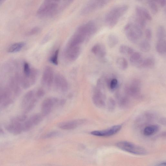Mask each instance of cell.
<instances>
[{
  "label": "cell",
  "instance_id": "cb8c5ba5",
  "mask_svg": "<svg viewBox=\"0 0 166 166\" xmlns=\"http://www.w3.org/2000/svg\"><path fill=\"white\" fill-rule=\"evenodd\" d=\"M110 77L103 76L99 78L97 81V86L98 88L103 90L108 86V81Z\"/></svg>",
  "mask_w": 166,
  "mask_h": 166
},
{
  "label": "cell",
  "instance_id": "83f0119b",
  "mask_svg": "<svg viewBox=\"0 0 166 166\" xmlns=\"http://www.w3.org/2000/svg\"><path fill=\"white\" fill-rule=\"evenodd\" d=\"M118 86V81L117 78L110 77L107 86L109 89L112 91H114L117 88Z\"/></svg>",
  "mask_w": 166,
  "mask_h": 166
},
{
  "label": "cell",
  "instance_id": "836d02e7",
  "mask_svg": "<svg viewBox=\"0 0 166 166\" xmlns=\"http://www.w3.org/2000/svg\"><path fill=\"white\" fill-rule=\"evenodd\" d=\"M31 71V68L28 63L25 62L23 66V76L25 77L28 78L30 75Z\"/></svg>",
  "mask_w": 166,
  "mask_h": 166
},
{
  "label": "cell",
  "instance_id": "4dcf8cb0",
  "mask_svg": "<svg viewBox=\"0 0 166 166\" xmlns=\"http://www.w3.org/2000/svg\"><path fill=\"white\" fill-rule=\"evenodd\" d=\"M117 97L120 106L122 107H126L129 103L128 98L125 96H122L119 93L117 94Z\"/></svg>",
  "mask_w": 166,
  "mask_h": 166
},
{
  "label": "cell",
  "instance_id": "e0dca14e",
  "mask_svg": "<svg viewBox=\"0 0 166 166\" xmlns=\"http://www.w3.org/2000/svg\"><path fill=\"white\" fill-rule=\"evenodd\" d=\"M92 51L95 55L100 58H103L107 54V50L105 47L101 43H98L92 48Z\"/></svg>",
  "mask_w": 166,
  "mask_h": 166
},
{
  "label": "cell",
  "instance_id": "60d3db41",
  "mask_svg": "<svg viewBox=\"0 0 166 166\" xmlns=\"http://www.w3.org/2000/svg\"><path fill=\"white\" fill-rule=\"evenodd\" d=\"M116 105V102L112 98L109 99L108 102V109L110 110H112L115 108Z\"/></svg>",
  "mask_w": 166,
  "mask_h": 166
},
{
  "label": "cell",
  "instance_id": "681fc988",
  "mask_svg": "<svg viewBox=\"0 0 166 166\" xmlns=\"http://www.w3.org/2000/svg\"><path fill=\"white\" fill-rule=\"evenodd\" d=\"M136 1L139 2H141L142 1V0H136Z\"/></svg>",
  "mask_w": 166,
  "mask_h": 166
},
{
  "label": "cell",
  "instance_id": "484cf974",
  "mask_svg": "<svg viewBox=\"0 0 166 166\" xmlns=\"http://www.w3.org/2000/svg\"><path fill=\"white\" fill-rule=\"evenodd\" d=\"M119 51L121 54L128 56H130L134 52L132 48L125 45H121L119 48Z\"/></svg>",
  "mask_w": 166,
  "mask_h": 166
},
{
  "label": "cell",
  "instance_id": "c3c4849f",
  "mask_svg": "<svg viewBox=\"0 0 166 166\" xmlns=\"http://www.w3.org/2000/svg\"><path fill=\"white\" fill-rule=\"evenodd\" d=\"M5 1V0H0V5H1Z\"/></svg>",
  "mask_w": 166,
  "mask_h": 166
},
{
  "label": "cell",
  "instance_id": "ee69618b",
  "mask_svg": "<svg viewBox=\"0 0 166 166\" xmlns=\"http://www.w3.org/2000/svg\"><path fill=\"white\" fill-rule=\"evenodd\" d=\"M45 92L42 89H39L36 93V97L37 98H42L45 95Z\"/></svg>",
  "mask_w": 166,
  "mask_h": 166
},
{
  "label": "cell",
  "instance_id": "9c48e42d",
  "mask_svg": "<svg viewBox=\"0 0 166 166\" xmlns=\"http://www.w3.org/2000/svg\"><path fill=\"white\" fill-rule=\"evenodd\" d=\"M102 90L97 87L94 90L93 101L95 106L99 108H103L106 105V96Z\"/></svg>",
  "mask_w": 166,
  "mask_h": 166
},
{
  "label": "cell",
  "instance_id": "ac0fdd59",
  "mask_svg": "<svg viewBox=\"0 0 166 166\" xmlns=\"http://www.w3.org/2000/svg\"><path fill=\"white\" fill-rule=\"evenodd\" d=\"M130 56L129 60L131 64L138 68L143 59V55L139 52H134Z\"/></svg>",
  "mask_w": 166,
  "mask_h": 166
},
{
  "label": "cell",
  "instance_id": "9a60e30c",
  "mask_svg": "<svg viewBox=\"0 0 166 166\" xmlns=\"http://www.w3.org/2000/svg\"><path fill=\"white\" fill-rule=\"evenodd\" d=\"M81 53V48L79 46L74 47L68 46L66 54L67 58L71 61L75 60Z\"/></svg>",
  "mask_w": 166,
  "mask_h": 166
},
{
  "label": "cell",
  "instance_id": "d6a6232c",
  "mask_svg": "<svg viewBox=\"0 0 166 166\" xmlns=\"http://www.w3.org/2000/svg\"><path fill=\"white\" fill-rule=\"evenodd\" d=\"M37 102V99L33 98L28 105L24 108L23 111L24 114H27L32 111L35 106Z\"/></svg>",
  "mask_w": 166,
  "mask_h": 166
},
{
  "label": "cell",
  "instance_id": "52a82bcc",
  "mask_svg": "<svg viewBox=\"0 0 166 166\" xmlns=\"http://www.w3.org/2000/svg\"><path fill=\"white\" fill-rule=\"evenodd\" d=\"M141 86L140 81L138 79H134L125 86V92L130 97L139 98L141 95Z\"/></svg>",
  "mask_w": 166,
  "mask_h": 166
},
{
  "label": "cell",
  "instance_id": "2e32d148",
  "mask_svg": "<svg viewBox=\"0 0 166 166\" xmlns=\"http://www.w3.org/2000/svg\"><path fill=\"white\" fill-rule=\"evenodd\" d=\"M136 15L146 22L152 20V17L150 13L144 8L137 6L135 8Z\"/></svg>",
  "mask_w": 166,
  "mask_h": 166
},
{
  "label": "cell",
  "instance_id": "277c9868",
  "mask_svg": "<svg viewBox=\"0 0 166 166\" xmlns=\"http://www.w3.org/2000/svg\"><path fill=\"white\" fill-rule=\"evenodd\" d=\"M124 31L127 38L132 43H137L143 36V29L130 22L125 26Z\"/></svg>",
  "mask_w": 166,
  "mask_h": 166
},
{
  "label": "cell",
  "instance_id": "5bb4252c",
  "mask_svg": "<svg viewBox=\"0 0 166 166\" xmlns=\"http://www.w3.org/2000/svg\"><path fill=\"white\" fill-rule=\"evenodd\" d=\"M55 84L57 88L63 92L67 91L68 88V84L66 78L59 74L56 75L54 79Z\"/></svg>",
  "mask_w": 166,
  "mask_h": 166
},
{
  "label": "cell",
  "instance_id": "f35d334b",
  "mask_svg": "<svg viewBox=\"0 0 166 166\" xmlns=\"http://www.w3.org/2000/svg\"><path fill=\"white\" fill-rule=\"evenodd\" d=\"M59 52V49L57 50L55 52L54 56L50 58L51 62L55 65H57L58 64V57Z\"/></svg>",
  "mask_w": 166,
  "mask_h": 166
},
{
  "label": "cell",
  "instance_id": "d6986e66",
  "mask_svg": "<svg viewBox=\"0 0 166 166\" xmlns=\"http://www.w3.org/2000/svg\"><path fill=\"white\" fill-rule=\"evenodd\" d=\"M155 63V60L153 57H150L143 58L138 68H152L154 66Z\"/></svg>",
  "mask_w": 166,
  "mask_h": 166
},
{
  "label": "cell",
  "instance_id": "603a6c76",
  "mask_svg": "<svg viewBox=\"0 0 166 166\" xmlns=\"http://www.w3.org/2000/svg\"><path fill=\"white\" fill-rule=\"evenodd\" d=\"M34 93L33 91L28 92L24 96L22 101L21 106L22 108H24L33 98Z\"/></svg>",
  "mask_w": 166,
  "mask_h": 166
},
{
  "label": "cell",
  "instance_id": "7402d4cb",
  "mask_svg": "<svg viewBox=\"0 0 166 166\" xmlns=\"http://www.w3.org/2000/svg\"><path fill=\"white\" fill-rule=\"evenodd\" d=\"M24 42H20L14 43L8 48V53H15L20 51L25 45Z\"/></svg>",
  "mask_w": 166,
  "mask_h": 166
},
{
  "label": "cell",
  "instance_id": "5b68a950",
  "mask_svg": "<svg viewBox=\"0 0 166 166\" xmlns=\"http://www.w3.org/2000/svg\"><path fill=\"white\" fill-rule=\"evenodd\" d=\"M116 145L119 149L135 155H144L147 153L145 148L129 142L120 141L117 143Z\"/></svg>",
  "mask_w": 166,
  "mask_h": 166
},
{
  "label": "cell",
  "instance_id": "74e56055",
  "mask_svg": "<svg viewBox=\"0 0 166 166\" xmlns=\"http://www.w3.org/2000/svg\"><path fill=\"white\" fill-rule=\"evenodd\" d=\"M40 31V29L38 27L33 28L26 34V36H31L38 33Z\"/></svg>",
  "mask_w": 166,
  "mask_h": 166
},
{
  "label": "cell",
  "instance_id": "3957f363",
  "mask_svg": "<svg viewBox=\"0 0 166 166\" xmlns=\"http://www.w3.org/2000/svg\"><path fill=\"white\" fill-rule=\"evenodd\" d=\"M128 8V6L123 5L115 7L110 10L105 17V22L107 27L111 29L114 28Z\"/></svg>",
  "mask_w": 166,
  "mask_h": 166
},
{
  "label": "cell",
  "instance_id": "7a4b0ae2",
  "mask_svg": "<svg viewBox=\"0 0 166 166\" xmlns=\"http://www.w3.org/2000/svg\"><path fill=\"white\" fill-rule=\"evenodd\" d=\"M98 27L95 23L91 21L80 26L70 40L68 46H79L84 40L88 39L97 32Z\"/></svg>",
  "mask_w": 166,
  "mask_h": 166
},
{
  "label": "cell",
  "instance_id": "ab89813d",
  "mask_svg": "<svg viewBox=\"0 0 166 166\" xmlns=\"http://www.w3.org/2000/svg\"><path fill=\"white\" fill-rule=\"evenodd\" d=\"M13 100L11 98H8L4 101L2 103L1 108H5L10 105L13 103Z\"/></svg>",
  "mask_w": 166,
  "mask_h": 166
},
{
  "label": "cell",
  "instance_id": "f546056e",
  "mask_svg": "<svg viewBox=\"0 0 166 166\" xmlns=\"http://www.w3.org/2000/svg\"><path fill=\"white\" fill-rule=\"evenodd\" d=\"M148 42L149 41L146 40L142 41L140 43L139 47V49L142 52H147L150 50L151 46Z\"/></svg>",
  "mask_w": 166,
  "mask_h": 166
},
{
  "label": "cell",
  "instance_id": "bcb514c9",
  "mask_svg": "<svg viewBox=\"0 0 166 166\" xmlns=\"http://www.w3.org/2000/svg\"><path fill=\"white\" fill-rule=\"evenodd\" d=\"M66 102V100L65 99H63L62 100H61L59 102V104L60 105H63Z\"/></svg>",
  "mask_w": 166,
  "mask_h": 166
},
{
  "label": "cell",
  "instance_id": "30bf717a",
  "mask_svg": "<svg viewBox=\"0 0 166 166\" xmlns=\"http://www.w3.org/2000/svg\"><path fill=\"white\" fill-rule=\"evenodd\" d=\"M58 102V99L54 98H48L43 101L41 107V114L42 116L45 117L49 115L53 106Z\"/></svg>",
  "mask_w": 166,
  "mask_h": 166
},
{
  "label": "cell",
  "instance_id": "8d00e7d4",
  "mask_svg": "<svg viewBox=\"0 0 166 166\" xmlns=\"http://www.w3.org/2000/svg\"><path fill=\"white\" fill-rule=\"evenodd\" d=\"M59 133L57 132H52L43 135L42 138L43 139H47L54 137L58 136Z\"/></svg>",
  "mask_w": 166,
  "mask_h": 166
},
{
  "label": "cell",
  "instance_id": "1f68e13d",
  "mask_svg": "<svg viewBox=\"0 0 166 166\" xmlns=\"http://www.w3.org/2000/svg\"><path fill=\"white\" fill-rule=\"evenodd\" d=\"M156 37L157 40L165 39V30L164 28L162 26H160L157 29L156 32Z\"/></svg>",
  "mask_w": 166,
  "mask_h": 166
},
{
  "label": "cell",
  "instance_id": "4316f807",
  "mask_svg": "<svg viewBox=\"0 0 166 166\" xmlns=\"http://www.w3.org/2000/svg\"><path fill=\"white\" fill-rule=\"evenodd\" d=\"M119 42L118 38L114 34H110L108 39V46L111 48L115 47Z\"/></svg>",
  "mask_w": 166,
  "mask_h": 166
},
{
  "label": "cell",
  "instance_id": "f1b7e54d",
  "mask_svg": "<svg viewBox=\"0 0 166 166\" xmlns=\"http://www.w3.org/2000/svg\"><path fill=\"white\" fill-rule=\"evenodd\" d=\"M43 117L42 115L39 113L34 114L30 117L29 119L31 123L33 126L38 124L42 121Z\"/></svg>",
  "mask_w": 166,
  "mask_h": 166
},
{
  "label": "cell",
  "instance_id": "f907efd6",
  "mask_svg": "<svg viewBox=\"0 0 166 166\" xmlns=\"http://www.w3.org/2000/svg\"><path fill=\"white\" fill-rule=\"evenodd\" d=\"M149 1H150V0H149Z\"/></svg>",
  "mask_w": 166,
  "mask_h": 166
},
{
  "label": "cell",
  "instance_id": "b9f144b4",
  "mask_svg": "<svg viewBox=\"0 0 166 166\" xmlns=\"http://www.w3.org/2000/svg\"><path fill=\"white\" fill-rule=\"evenodd\" d=\"M145 34L146 40L148 41L151 40L152 37V32L151 30L149 28L146 29Z\"/></svg>",
  "mask_w": 166,
  "mask_h": 166
},
{
  "label": "cell",
  "instance_id": "8fae6325",
  "mask_svg": "<svg viewBox=\"0 0 166 166\" xmlns=\"http://www.w3.org/2000/svg\"><path fill=\"white\" fill-rule=\"evenodd\" d=\"M5 128L8 132L15 135H20L23 132L22 124L13 119L11 123L6 126Z\"/></svg>",
  "mask_w": 166,
  "mask_h": 166
},
{
  "label": "cell",
  "instance_id": "44dd1931",
  "mask_svg": "<svg viewBox=\"0 0 166 166\" xmlns=\"http://www.w3.org/2000/svg\"><path fill=\"white\" fill-rule=\"evenodd\" d=\"M156 48L157 52L159 54L162 55L165 54L166 52V39L158 40Z\"/></svg>",
  "mask_w": 166,
  "mask_h": 166
},
{
  "label": "cell",
  "instance_id": "4fadbf2b",
  "mask_svg": "<svg viewBox=\"0 0 166 166\" xmlns=\"http://www.w3.org/2000/svg\"><path fill=\"white\" fill-rule=\"evenodd\" d=\"M84 120H77L62 122L58 125V127L64 130H72L76 128L78 126L85 123Z\"/></svg>",
  "mask_w": 166,
  "mask_h": 166
},
{
  "label": "cell",
  "instance_id": "7c38bea8",
  "mask_svg": "<svg viewBox=\"0 0 166 166\" xmlns=\"http://www.w3.org/2000/svg\"><path fill=\"white\" fill-rule=\"evenodd\" d=\"M54 79V73L53 69L50 67H46L43 72L42 78V84L50 87L53 83Z\"/></svg>",
  "mask_w": 166,
  "mask_h": 166
},
{
  "label": "cell",
  "instance_id": "ffe728a7",
  "mask_svg": "<svg viewBox=\"0 0 166 166\" xmlns=\"http://www.w3.org/2000/svg\"><path fill=\"white\" fill-rule=\"evenodd\" d=\"M159 127L156 125H151L148 126L144 128L143 134L146 136H150L155 134L158 132Z\"/></svg>",
  "mask_w": 166,
  "mask_h": 166
},
{
  "label": "cell",
  "instance_id": "e575fe53",
  "mask_svg": "<svg viewBox=\"0 0 166 166\" xmlns=\"http://www.w3.org/2000/svg\"><path fill=\"white\" fill-rule=\"evenodd\" d=\"M33 127L31 122L29 119L25 121L22 124V128L23 132H28Z\"/></svg>",
  "mask_w": 166,
  "mask_h": 166
},
{
  "label": "cell",
  "instance_id": "d4e9b609",
  "mask_svg": "<svg viewBox=\"0 0 166 166\" xmlns=\"http://www.w3.org/2000/svg\"><path fill=\"white\" fill-rule=\"evenodd\" d=\"M117 67L122 70L126 69L128 66V63L127 59L123 57H119L116 61Z\"/></svg>",
  "mask_w": 166,
  "mask_h": 166
},
{
  "label": "cell",
  "instance_id": "7bdbcfd3",
  "mask_svg": "<svg viewBox=\"0 0 166 166\" xmlns=\"http://www.w3.org/2000/svg\"><path fill=\"white\" fill-rule=\"evenodd\" d=\"M28 116L26 114H23L22 115L19 116L13 119L17 121L21 122H24L27 119Z\"/></svg>",
  "mask_w": 166,
  "mask_h": 166
},
{
  "label": "cell",
  "instance_id": "ba28073f",
  "mask_svg": "<svg viewBox=\"0 0 166 166\" xmlns=\"http://www.w3.org/2000/svg\"><path fill=\"white\" fill-rule=\"evenodd\" d=\"M122 127L121 125H116L106 129L93 131L91 133V134L92 135L97 136L110 137L118 133L121 130Z\"/></svg>",
  "mask_w": 166,
  "mask_h": 166
},
{
  "label": "cell",
  "instance_id": "6da1fadb",
  "mask_svg": "<svg viewBox=\"0 0 166 166\" xmlns=\"http://www.w3.org/2000/svg\"><path fill=\"white\" fill-rule=\"evenodd\" d=\"M74 0H43L37 12L39 18L47 19L63 12Z\"/></svg>",
  "mask_w": 166,
  "mask_h": 166
},
{
  "label": "cell",
  "instance_id": "f6af8a7d",
  "mask_svg": "<svg viewBox=\"0 0 166 166\" xmlns=\"http://www.w3.org/2000/svg\"><path fill=\"white\" fill-rule=\"evenodd\" d=\"M154 2L158 3L162 7H164L166 5V0H154Z\"/></svg>",
  "mask_w": 166,
  "mask_h": 166
},
{
  "label": "cell",
  "instance_id": "7dc6e473",
  "mask_svg": "<svg viewBox=\"0 0 166 166\" xmlns=\"http://www.w3.org/2000/svg\"><path fill=\"white\" fill-rule=\"evenodd\" d=\"M166 165V163L165 162H163V163H160V164L159 165H160V166H165V165Z\"/></svg>",
  "mask_w": 166,
  "mask_h": 166
},
{
  "label": "cell",
  "instance_id": "8992f818",
  "mask_svg": "<svg viewBox=\"0 0 166 166\" xmlns=\"http://www.w3.org/2000/svg\"><path fill=\"white\" fill-rule=\"evenodd\" d=\"M111 0H89L83 8L82 13L83 15L89 14L107 5Z\"/></svg>",
  "mask_w": 166,
  "mask_h": 166
},
{
  "label": "cell",
  "instance_id": "d590c367",
  "mask_svg": "<svg viewBox=\"0 0 166 166\" xmlns=\"http://www.w3.org/2000/svg\"><path fill=\"white\" fill-rule=\"evenodd\" d=\"M149 7L153 13L156 14L158 12V8L156 4L152 1H150L148 2Z\"/></svg>",
  "mask_w": 166,
  "mask_h": 166
}]
</instances>
